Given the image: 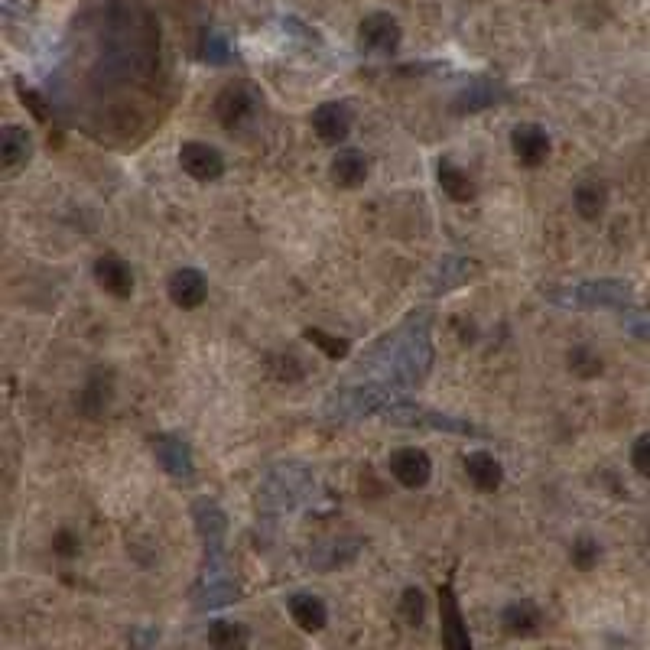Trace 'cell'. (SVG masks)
<instances>
[{
    "label": "cell",
    "instance_id": "1",
    "mask_svg": "<svg viewBox=\"0 0 650 650\" xmlns=\"http://www.w3.org/2000/svg\"><path fill=\"white\" fill-rule=\"evenodd\" d=\"M433 316L426 309L413 312L410 319H403L390 335L377 342L368 358L361 364V374L374 384L394 387V390H410L423 381L433 368Z\"/></svg>",
    "mask_w": 650,
    "mask_h": 650
},
{
    "label": "cell",
    "instance_id": "2",
    "mask_svg": "<svg viewBox=\"0 0 650 650\" xmlns=\"http://www.w3.org/2000/svg\"><path fill=\"white\" fill-rule=\"evenodd\" d=\"M546 299L563 309H628L634 303V290L628 280H582L572 286L546 290Z\"/></svg>",
    "mask_w": 650,
    "mask_h": 650
},
{
    "label": "cell",
    "instance_id": "3",
    "mask_svg": "<svg viewBox=\"0 0 650 650\" xmlns=\"http://www.w3.org/2000/svg\"><path fill=\"white\" fill-rule=\"evenodd\" d=\"M195 608L208 611V608H221L231 605L238 598V582L231 579V569L225 563V553H205V566L202 576L192 589Z\"/></svg>",
    "mask_w": 650,
    "mask_h": 650
},
{
    "label": "cell",
    "instance_id": "4",
    "mask_svg": "<svg viewBox=\"0 0 650 650\" xmlns=\"http://www.w3.org/2000/svg\"><path fill=\"white\" fill-rule=\"evenodd\" d=\"M257 114H260V98L251 85L231 82L215 95V117L221 127L231 130V134L251 130L257 124Z\"/></svg>",
    "mask_w": 650,
    "mask_h": 650
},
{
    "label": "cell",
    "instance_id": "5",
    "mask_svg": "<svg viewBox=\"0 0 650 650\" xmlns=\"http://www.w3.org/2000/svg\"><path fill=\"white\" fill-rule=\"evenodd\" d=\"M312 491V478L303 472L299 465H277L264 481V491H260V501L264 507H296L299 501H306Z\"/></svg>",
    "mask_w": 650,
    "mask_h": 650
},
{
    "label": "cell",
    "instance_id": "6",
    "mask_svg": "<svg viewBox=\"0 0 650 650\" xmlns=\"http://www.w3.org/2000/svg\"><path fill=\"white\" fill-rule=\"evenodd\" d=\"M400 39L403 30L397 17H390V13H368L358 26V46L368 56H394L400 49Z\"/></svg>",
    "mask_w": 650,
    "mask_h": 650
},
{
    "label": "cell",
    "instance_id": "7",
    "mask_svg": "<svg viewBox=\"0 0 650 650\" xmlns=\"http://www.w3.org/2000/svg\"><path fill=\"white\" fill-rule=\"evenodd\" d=\"M179 166L199 182H215V179L225 176V156H221L218 147H212V143H202V140L182 143V147H179Z\"/></svg>",
    "mask_w": 650,
    "mask_h": 650
},
{
    "label": "cell",
    "instance_id": "8",
    "mask_svg": "<svg viewBox=\"0 0 650 650\" xmlns=\"http://www.w3.org/2000/svg\"><path fill=\"white\" fill-rule=\"evenodd\" d=\"M312 130L322 143H332L338 147L348 134H351V124H355V114H351V104L348 101H325L319 104L316 111L309 117Z\"/></svg>",
    "mask_w": 650,
    "mask_h": 650
},
{
    "label": "cell",
    "instance_id": "9",
    "mask_svg": "<svg viewBox=\"0 0 650 650\" xmlns=\"http://www.w3.org/2000/svg\"><path fill=\"white\" fill-rule=\"evenodd\" d=\"M390 475H394L403 488H423L429 478H433V459L426 455V449H416V446H403L397 452H390L387 459Z\"/></svg>",
    "mask_w": 650,
    "mask_h": 650
},
{
    "label": "cell",
    "instance_id": "10",
    "mask_svg": "<svg viewBox=\"0 0 650 650\" xmlns=\"http://www.w3.org/2000/svg\"><path fill=\"white\" fill-rule=\"evenodd\" d=\"M511 150H514V160L527 169H537L550 160V134L540 127V124H517L511 130Z\"/></svg>",
    "mask_w": 650,
    "mask_h": 650
},
{
    "label": "cell",
    "instance_id": "11",
    "mask_svg": "<svg viewBox=\"0 0 650 650\" xmlns=\"http://www.w3.org/2000/svg\"><path fill=\"white\" fill-rule=\"evenodd\" d=\"M95 280L98 286L108 296L114 299H130L134 296V270L130 264L114 251H104L98 260H95Z\"/></svg>",
    "mask_w": 650,
    "mask_h": 650
},
{
    "label": "cell",
    "instance_id": "12",
    "mask_svg": "<svg viewBox=\"0 0 650 650\" xmlns=\"http://www.w3.org/2000/svg\"><path fill=\"white\" fill-rule=\"evenodd\" d=\"M439 615H442V644L449 650H472V637H468L459 598H455L452 585H439Z\"/></svg>",
    "mask_w": 650,
    "mask_h": 650
},
{
    "label": "cell",
    "instance_id": "13",
    "mask_svg": "<svg viewBox=\"0 0 650 650\" xmlns=\"http://www.w3.org/2000/svg\"><path fill=\"white\" fill-rule=\"evenodd\" d=\"M153 455H156V462H160L169 475H176V478H189L195 472V459H192V449H189V442L182 439V436H173V433H160V436H153Z\"/></svg>",
    "mask_w": 650,
    "mask_h": 650
},
{
    "label": "cell",
    "instance_id": "14",
    "mask_svg": "<svg viewBox=\"0 0 650 650\" xmlns=\"http://www.w3.org/2000/svg\"><path fill=\"white\" fill-rule=\"evenodd\" d=\"M192 520H195V530H199L205 553H225V530H228V520L225 511L215 504V501H199L192 507Z\"/></svg>",
    "mask_w": 650,
    "mask_h": 650
},
{
    "label": "cell",
    "instance_id": "15",
    "mask_svg": "<svg viewBox=\"0 0 650 650\" xmlns=\"http://www.w3.org/2000/svg\"><path fill=\"white\" fill-rule=\"evenodd\" d=\"M166 293L179 309H199L208 299V280L195 267H179L166 283Z\"/></svg>",
    "mask_w": 650,
    "mask_h": 650
},
{
    "label": "cell",
    "instance_id": "16",
    "mask_svg": "<svg viewBox=\"0 0 650 650\" xmlns=\"http://www.w3.org/2000/svg\"><path fill=\"white\" fill-rule=\"evenodd\" d=\"M286 608H290V618H293L296 628L306 631V634H316L329 624V608H325L319 595L296 592V595L286 598Z\"/></svg>",
    "mask_w": 650,
    "mask_h": 650
},
{
    "label": "cell",
    "instance_id": "17",
    "mask_svg": "<svg viewBox=\"0 0 650 650\" xmlns=\"http://www.w3.org/2000/svg\"><path fill=\"white\" fill-rule=\"evenodd\" d=\"M465 475L468 481L481 491V494H494L501 485H504V468L501 462L494 459L491 452H468L465 455Z\"/></svg>",
    "mask_w": 650,
    "mask_h": 650
},
{
    "label": "cell",
    "instance_id": "18",
    "mask_svg": "<svg viewBox=\"0 0 650 650\" xmlns=\"http://www.w3.org/2000/svg\"><path fill=\"white\" fill-rule=\"evenodd\" d=\"M329 176L335 186L342 189H358L364 179H368V156L361 150H338L332 156V166H329Z\"/></svg>",
    "mask_w": 650,
    "mask_h": 650
},
{
    "label": "cell",
    "instance_id": "19",
    "mask_svg": "<svg viewBox=\"0 0 650 650\" xmlns=\"http://www.w3.org/2000/svg\"><path fill=\"white\" fill-rule=\"evenodd\" d=\"M30 156H33L30 134H26L20 124H7L4 137H0V163H4V169H7V173H13V169L30 163Z\"/></svg>",
    "mask_w": 650,
    "mask_h": 650
},
{
    "label": "cell",
    "instance_id": "20",
    "mask_svg": "<svg viewBox=\"0 0 650 650\" xmlns=\"http://www.w3.org/2000/svg\"><path fill=\"white\" fill-rule=\"evenodd\" d=\"M572 205H576L579 218L598 221V218L605 215V208H608V189H605V182H598V179L579 182L576 192H572Z\"/></svg>",
    "mask_w": 650,
    "mask_h": 650
},
{
    "label": "cell",
    "instance_id": "21",
    "mask_svg": "<svg viewBox=\"0 0 650 650\" xmlns=\"http://www.w3.org/2000/svg\"><path fill=\"white\" fill-rule=\"evenodd\" d=\"M540 608L527 602V598H520V602H511L504 611H501V624H504V631L507 634H517V637H530V634H537L540 628Z\"/></svg>",
    "mask_w": 650,
    "mask_h": 650
},
{
    "label": "cell",
    "instance_id": "22",
    "mask_svg": "<svg viewBox=\"0 0 650 650\" xmlns=\"http://www.w3.org/2000/svg\"><path fill=\"white\" fill-rule=\"evenodd\" d=\"M439 189L449 195L452 202H472L475 199V182L465 173L462 166H455L452 160H439Z\"/></svg>",
    "mask_w": 650,
    "mask_h": 650
},
{
    "label": "cell",
    "instance_id": "23",
    "mask_svg": "<svg viewBox=\"0 0 650 650\" xmlns=\"http://www.w3.org/2000/svg\"><path fill=\"white\" fill-rule=\"evenodd\" d=\"M504 95L498 82H491V78H475L472 85H468L459 98H455V111L465 114V111H481V108H491L494 101Z\"/></svg>",
    "mask_w": 650,
    "mask_h": 650
},
{
    "label": "cell",
    "instance_id": "24",
    "mask_svg": "<svg viewBox=\"0 0 650 650\" xmlns=\"http://www.w3.org/2000/svg\"><path fill=\"white\" fill-rule=\"evenodd\" d=\"M468 277H472V264L465 257H442V264L436 267V277H433V290L436 293L459 290Z\"/></svg>",
    "mask_w": 650,
    "mask_h": 650
},
{
    "label": "cell",
    "instance_id": "25",
    "mask_svg": "<svg viewBox=\"0 0 650 650\" xmlns=\"http://www.w3.org/2000/svg\"><path fill=\"white\" fill-rule=\"evenodd\" d=\"M400 615L403 621L410 624V628H420L423 618H426V595L410 585V589H403V598H400Z\"/></svg>",
    "mask_w": 650,
    "mask_h": 650
},
{
    "label": "cell",
    "instance_id": "26",
    "mask_svg": "<svg viewBox=\"0 0 650 650\" xmlns=\"http://www.w3.org/2000/svg\"><path fill=\"white\" fill-rule=\"evenodd\" d=\"M569 371L579 374V377H598L602 374V358H598L592 348L579 345V348L569 351Z\"/></svg>",
    "mask_w": 650,
    "mask_h": 650
},
{
    "label": "cell",
    "instance_id": "27",
    "mask_svg": "<svg viewBox=\"0 0 650 650\" xmlns=\"http://www.w3.org/2000/svg\"><path fill=\"white\" fill-rule=\"evenodd\" d=\"M208 641L215 647H234V644H244L247 641V631L241 624H231V621H215L212 628H208Z\"/></svg>",
    "mask_w": 650,
    "mask_h": 650
},
{
    "label": "cell",
    "instance_id": "28",
    "mask_svg": "<svg viewBox=\"0 0 650 650\" xmlns=\"http://www.w3.org/2000/svg\"><path fill=\"white\" fill-rule=\"evenodd\" d=\"M572 566H576L579 572H592L595 563H598V556H602V550H598V543L592 537H579L576 543H572Z\"/></svg>",
    "mask_w": 650,
    "mask_h": 650
},
{
    "label": "cell",
    "instance_id": "29",
    "mask_svg": "<svg viewBox=\"0 0 650 650\" xmlns=\"http://www.w3.org/2000/svg\"><path fill=\"white\" fill-rule=\"evenodd\" d=\"M306 338H309V342L316 345V348H322L329 358H335V361L348 355V342H345V338H338V335L325 332V329H306Z\"/></svg>",
    "mask_w": 650,
    "mask_h": 650
},
{
    "label": "cell",
    "instance_id": "30",
    "mask_svg": "<svg viewBox=\"0 0 650 650\" xmlns=\"http://www.w3.org/2000/svg\"><path fill=\"white\" fill-rule=\"evenodd\" d=\"M202 59L208 65H228L231 62V46H228V39L221 36V33H208L205 36V43H202Z\"/></svg>",
    "mask_w": 650,
    "mask_h": 650
},
{
    "label": "cell",
    "instance_id": "31",
    "mask_svg": "<svg viewBox=\"0 0 650 650\" xmlns=\"http://www.w3.org/2000/svg\"><path fill=\"white\" fill-rule=\"evenodd\" d=\"M631 468L641 478H650V433H641L631 446Z\"/></svg>",
    "mask_w": 650,
    "mask_h": 650
},
{
    "label": "cell",
    "instance_id": "32",
    "mask_svg": "<svg viewBox=\"0 0 650 650\" xmlns=\"http://www.w3.org/2000/svg\"><path fill=\"white\" fill-rule=\"evenodd\" d=\"M7 17H30V13L39 7V0H0Z\"/></svg>",
    "mask_w": 650,
    "mask_h": 650
},
{
    "label": "cell",
    "instance_id": "33",
    "mask_svg": "<svg viewBox=\"0 0 650 650\" xmlns=\"http://www.w3.org/2000/svg\"><path fill=\"white\" fill-rule=\"evenodd\" d=\"M628 332L637 335V338H647L650 342V312H634V316H628Z\"/></svg>",
    "mask_w": 650,
    "mask_h": 650
},
{
    "label": "cell",
    "instance_id": "34",
    "mask_svg": "<svg viewBox=\"0 0 650 650\" xmlns=\"http://www.w3.org/2000/svg\"><path fill=\"white\" fill-rule=\"evenodd\" d=\"M20 98L26 101V108H30V111L36 114V121H46L49 111L43 108V98H39L33 88H23V85H20Z\"/></svg>",
    "mask_w": 650,
    "mask_h": 650
},
{
    "label": "cell",
    "instance_id": "35",
    "mask_svg": "<svg viewBox=\"0 0 650 650\" xmlns=\"http://www.w3.org/2000/svg\"><path fill=\"white\" fill-rule=\"evenodd\" d=\"M52 546H56V553H59V556H75V553H78V540L72 537L69 530H59V533H56V540H52Z\"/></svg>",
    "mask_w": 650,
    "mask_h": 650
}]
</instances>
